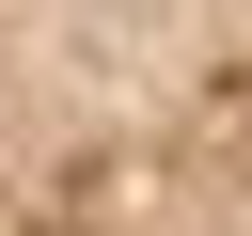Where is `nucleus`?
<instances>
[{"mask_svg":"<svg viewBox=\"0 0 252 236\" xmlns=\"http://www.w3.org/2000/svg\"><path fill=\"white\" fill-rule=\"evenodd\" d=\"M0 236H252V0H0Z\"/></svg>","mask_w":252,"mask_h":236,"instance_id":"nucleus-1","label":"nucleus"}]
</instances>
